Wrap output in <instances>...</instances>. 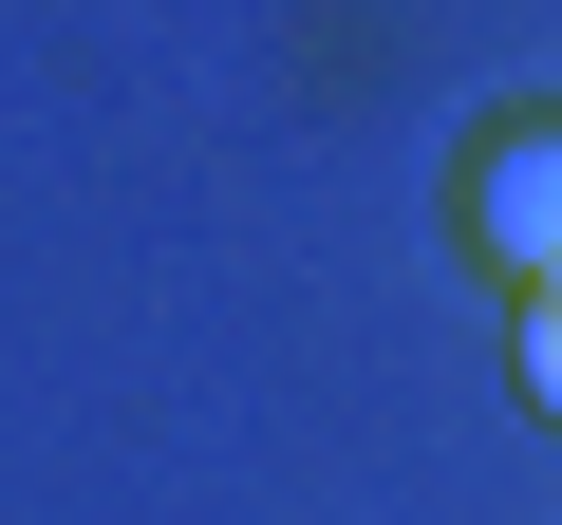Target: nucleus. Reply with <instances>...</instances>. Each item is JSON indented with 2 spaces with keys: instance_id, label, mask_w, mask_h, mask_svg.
<instances>
[{
  "instance_id": "obj_2",
  "label": "nucleus",
  "mask_w": 562,
  "mask_h": 525,
  "mask_svg": "<svg viewBox=\"0 0 562 525\" xmlns=\"http://www.w3.org/2000/svg\"><path fill=\"white\" fill-rule=\"evenodd\" d=\"M525 394H543V413H562V282H543V301H525Z\"/></svg>"
},
{
  "instance_id": "obj_1",
  "label": "nucleus",
  "mask_w": 562,
  "mask_h": 525,
  "mask_svg": "<svg viewBox=\"0 0 562 525\" xmlns=\"http://www.w3.org/2000/svg\"><path fill=\"white\" fill-rule=\"evenodd\" d=\"M469 244L506 262L525 301L562 282V132H487V169H469Z\"/></svg>"
}]
</instances>
